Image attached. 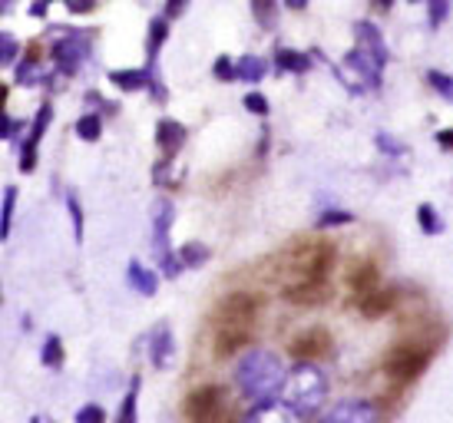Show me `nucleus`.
Instances as JSON below:
<instances>
[{
	"mask_svg": "<svg viewBox=\"0 0 453 423\" xmlns=\"http://www.w3.org/2000/svg\"><path fill=\"white\" fill-rule=\"evenodd\" d=\"M152 70H113L110 73V83H116L119 89H129V93H136L142 87H152Z\"/></svg>",
	"mask_w": 453,
	"mask_h": 423,
	"instance_id": "412c9836",
	"label": "nucleus"
},
{
	"mask_svg": "<svg viewBox=\"0 0 453 423\" xmlns=\"http://www.w3.org/2000/svg\"><path fill=\"white\" fill-rule=\"evenodd\" d=\"M262 311V301L249 291H232L215 308V327H252V321Z\"/></svg>",
	"mask_w": 453,
	"mask_h": 423,
	"instance_id": "423d86ee",
	"label": "nucleus"
},
{
	"mask_svg": "<svg viewBox=\"0 0 453 423\" xmlns=\"http://www.w3.org/2000/svg\"><path fill=\"white\" fill-rule=\"evenodd\" d=\"M447 17H450V4H447V0H430V4H427V24L437 30Z\"/></svg>",
	"mask_w": 453,
	"mask_h": 423,
	"instance_id": "c9c22d12",
	"label": "nucleus"
},
{
	"mask_svg": "<svg viewBox=\"0 0 453 423\" xmlns=\"http://www.w3.org/2000/svg\"><path fill=\"white\" fill-rule=\"evenodd\" d=\"M17 53H20V43H17L11 34H0V63H4V66H13Z\"/></svg>",
	"mask_w": 453,
	"mask_h": 423,
	"instance_id": "e433bc0d",
	"label": "nucleus"
},
{
	"mask_svg": "<svg viewBox=\"0 0 453 423\" xmlns=\"http://www.w3.org/2000/svg\"><path fill=\"white\" fill-rule=\"evenodd\" d=\"M275 4H272V0H255L252 4V13H255V20H258V24H265V27H272L275 24Z\"/></svg>",
	"mask_w": 453,
	"mask_h": 423,
	"instance_id": "4c0bfd02",
	"label": "nucleus"
},
{
	"mask_svg": "<svg viewBox=\"0 0 453 423\" xmlns=\"http://www.w3.org/2000/svg\"><path fill=\"white\" fill-rule=\"evenodd\" d=\"M430 354H434V348H427V344H397V348L388 350L384 371L394 381H414L417 373L430 364Z\"/></svg>",
	"mask_w": 453,
	"mask_h": 423,
	"instance_id": "0eeeda50",
	"label": "nucleus"
},
{
	"mask_svg": "<svg viewBox=\"0 0 453 423\" xmlns=\"http://www.w3.org/2000/svg\"><path fill=\"white\" fill-rule=\"evenodd\" d=\"M40 361L47 364V367H60V364H64V341H60V335H50L43 341Z\"/></svg>",
	"mask_w": 453,
	"mask_h": 423,
	"instance_id": "c756f323",
	"label": "nucleus"
},
{
	"mask_svg": "<svg viewBox=\"0 0 453 423\" xmlns=\"http://www.w3.org/2000/svg\"><path fill=\"white\" fill-rule=\"evenodd\" d=\"M378 281H380V274H378V268H374V262H361L348 272V288H351L357 298L378 291Z\"/></svg>",
	"mask_w": 453,
	"mask_h": 423,
	"instance_id": "f3484780",
	"label": "nucleus"
},
{
	"mask_svg": "<svg viewBox=\"0 0 453 423\" xmlns=\"http://www.w3.org/2000/svg\"><path fill=\"white\" fill-rule=\"evenodd\" d=\"M334 73L344 87L351 89V93H367V89H380V80H384V66L365 57V53L354 47L341 66H334Z\"/></svg>",
	"mask_w": 453,
	"mask_h": 423,
	"instance_id": "7ed1b4c3",
	"label": "nucleus"
},
{
	"mask_svg": "<svg viewBox=\"0 0 453 423\" xmlns=\"http://www.w3.org/2000/svg\"><path fill=\"white\" fill-rule=\"evenodd\" d=\"M417 225H420V232H427V235H441V232H443L441 212L434 209L430 202H424V205H417Z\"/></svg>",
	"mask_w": 453,
	"mask_h": 423,
	"instance_id": "393cba45",
	"label": "nucleus"
},
{
	"mask_svg": "<svg viewBox=\"0 0 453 423\" xmlns=\"http://www.w3.org/2000/svg\"><path fill=\"white\" fill-rule=\"evenodd\" d=\"M275 63H278V70H288V73H308L311 57L302 50H291V47H278Z\"/></svg>",
	"mask_w": 453,
	"mask_h": 423,
	"instance_id": "5701e85b",
	"label": "nucleus"
},
{
	"mask_svg": "<svg viewBox=\"0 0 453 423\" xmlns=\"http://www.w3.org/2000/svg\"><path fill=\"white\" fill-rule=\"evenodd\" d=\"M212 73L219 76V80H228V83L239 80V76H235V60H232V57H219L212 66Z\"/></svg>",
	"mask_w": 453,
	"mask_h": 423,
	"instance_id": "ea45409f",
	"label": "nucleus"
},
{
	"mask_svg": "<svg viewBox=\"0 0 453 423\" xmlns=\"http://www.w3.org/2000/svg\"><path fill=\"white\" fill-rule=\"evenodd\" d=\"M173 219H176V205L169 199H156L152 202V251H156V258L165 262V258H173L176 251L169 245V232H173Z\"/></svg>",
	"mask_w": 453,
	"mask_h": 423,
	"instance_id": "1a4fd4ad",
	"label": "nucleus"
},
{
	"mask_svg": "<svg viewBox=\"0 0 453 423\" xmlns=\"http://www.w3.org/2000/svg\"><path fill=\"white\" fill-rule=\"evenodd\" d=\"M93 47V30H66L64 37L53 40V66L60 73H80Z\"/></svg>",
	"mask_w": 453,
	"mask_h": 423,
	"instance_id": "20e7f679",
	"label": "nucleus"
},
{
	"mask_svg": "<svg viewBox=\"0 0 453 423\" xmlns=\"http://www.w3.org/2000/svg\"><path fill=\"white\" fill-rule=\"evenodd\" d=\"M139 387H142V381H139V377H133V384H129L127 397H123V404H119V413H116V423H136Z\"/></svg>",
	"mask_w": 453,
	"mask_h": 423,
	"instance_id": "a878e982",
	"label": "nucleus"
},
{
	"mask_svg": "<svg viewBox=\"0 0 453 423\" xmlns=\"http://www.w3.org/2000/svg\"><path fill=\"white\" fill-rule=\"evenodd\" d=\"M427 83L434 87V93H441L443 100H453V76L443 70H427Z\"/></svg>",
	"mask_w": 453,
	"mask_h": 423,
	"instance_id": "473e14b6",
	"label": "nucleus"
},
{
	"mask_svg": "<svg viewBox=\"0 0 453 423\" xmlns=\"http://www.w3.org/2000/svg\"><path fill=\"white\" fill-rule=\"evenodd\" d=\"M30 13H34V17H43V13H47V4H43V0H40V4H34V11H30Z\"/></svg>",
	"mask_w": 453,
	"mask_h": 423,
	"instance_id": "49530a36",
	"label": "nucleus"
},
{
	"mask_svg": "<svg viewBox=\"0 0 453 423\" xmlns=\"http://www.w3.org/2000/svg\"><path fill=\"white\" fill-rule=\"evenodd\" d=\"M76 136L87 139V142H96V139L103 136V119L96 116V112H83L80 119H76Z\"/></svg>",
	"mask_w": 453,
	"mask_h": 423,
	"instance_id": "cd10ccee",
	"label": "nucleus"
},
{
	"mask_svg": "<svg viewBox=\"0 0 453 423\" xmlns=\"http://www.w3.org/2000/svg\"><path fill=\"white\" fill-rule=\"evenodd\" d=\"M285 298L295 301V304H318V301L327 298V285H318V281H291V285H285Z\"/></svg>",
	"mask_w": 453,
	"mask_h": 423,
	"instance_id": "aec40b11",
	"label": "nucleus"
},
{
	"mask_svg": "<svg viewBox=\"0 0 453 423\" xmlns=\"http://www.w3.org/2000/svg\"><path fill=\"white\" fill-rule=\"evenodd\" d=\"M242 106L249 112H255V116H268V100H265V93H258V89H252V93H245V100H242Z\"/></svg>",
	"mask_w": 453,
	"mask_h": 423,
	"instance_id": "58836bf2",
	"label": "nucleus"
},
{
	"mask_svg": "<svg viewBox=\"0 0 453 423\" xmlns=\"http://www.w3.org/2000/svg\"><path fill=\"white\" fill-rule=\"evenodd\" d=\"M327 348H331V337H327L321 327H308V331H302V335L291 341L288 350L298 358V361H315V358H321Z\"/></svg>",
	"mask_w": 453,
	"mask_h": 423,
	"instance_id": "f8f14e48",
	"label": "nucleus"
},
{
	"mask_svg": "<svg viewBox=\"0 0 453 423\" xmlns=\"http://www.w3.org/2000/svg\"><path fill=\"white\" fill-rule=\"evenodd\" d=\"M394 304H397V295L388 291V288H378V291H371V295H365V298L357 301V308H361L365 318H384Z\"/></svg>",
	"mask_w": 453,
	"mask_h": 423,
	"instance_id": "6ab92c4d",
	"label": "nucleus"
},
{
	"mask_svg": "<svg viewBox=\"0 0 453 423\" xmlns=\"http://www.w3.org/2000/svg\"><path fill=\"white\" fill-rule=\"evenodd\" d=\"M50 119H53V106L43 103L37 110V116H34V123H30L24 150H20V173H34V165H37V146H40V139H43V133H47Z\"/></svg>",
	"mask_w": 453,
	"mask_h": 423,
	"instance_id": "9d476101",
	"label": "nucleus"
},
{
	"mask_svg": "<svg viewBox=\"0 0 453 423\" xmlns=\"http://www.w3.org/2000/svg\"><path fill=\"white\" fill-rule=\"evenodd\" d=\"M378 150L388 152V156H407V146L397 142V139H390L388 133H378Z\"/></svg>",
	"mask_w": 453,
	"mask_h": 423,
	"instance_id": "a19ab883",
	"label": "nucleus"
},
{
	"mask_svg": "<svg viewBox=\"0 0 453 423\" xmlns=\"http://www.w3.org/2000/svg\"><path fill=\"white\" fill-rule=\"evenodd\" d=\"M437 146L453 152V129H441V133H437Z\"/></svg>",
	"mask_w": 453,
	"mask_h": 423,
	"instance_id": "a18cd8bd",
	"label": "nucleus"
},
{
	"mask_svg": "<svg viewBox=\"0 0 453 423\" xmlns=\"http://www.w3.org/2000/svg\"><path fill=\"white\" fill-rule=\"evenodd\" d=\"M186 11V4H182V0H169V7H165V20H173V17H179V13Z\"/></svg>",
	"mask_w": 453,
	"mask_h": 423,
	"instance_id": "c03bdc74",
	"label": "nucleus"
},
{
	"mask_svg": "<svg viewBox=\"0 0 453 423\" xmlns=\"http://www.w3.org/2000/svg\"><path fill=\"white\" fill-rule=\"evenodd\" d=\"M318 423H378V404L365 397L338 400L318 417Z\"/></svg>",
	"mask_w": 453,
	"mask_h": 423,
	"instance_id": "6e6552de",
	"label": "nucleus"
},
{
	"mask_svg": "<svg viewBox=\"0 0 453 423\" xmlns=\"http://www.w3.org/2000/svg\"><path fill=\"white\" fill-rule=\"evenodd\" d=\"M242 423H302V417L285 407L281 400H272V404H258L252 411L245 413V420Z\"/></svg>",
	"mask_w": 453,
	"mask_h": 423,
	"instance_id": "dca6fc26",
	"label": "nucleus"
},
{
	"mask_svg": "<svg viewBox=\"0 0 453 423\" xmlns=\"http://www.w3.org/2000/svg\"><path fill=\"white\" fill-rule=\"evenodd\" d=\"M76 423H106V411H103L100 404H83L80 411L73 413Z\"/></svg>",
	"mask_w": 453,
	"mask_h": 423,
	"instance_id": "f704fd0d",
	"label": "nucleus"
},
{
	"mask_svg": "<svg viewBox=\"0 0 453 423\" xmlns=\"http://www.w3.org/2000/svg\"><path fill=\"white\" fill-rule=\"evenodd\" d=\"M348 222H354V215L348 209H327L315 219L318 228H331V225H348Z\"/></svg>",
	"mask_w": 453,
	"mask_h": 423,
	"instance_id": "72a5a7b5",
	"label": "nucleus"
},
{
	"mask_svg": "<svg viewBox=\"0 0 453 423\" xmlns=\"http://www.w3.org/2000/svg\"><path fill=\"white\" fill-rule=\"evenodd\" d=\"M182 142H186V126L182 123H176V119H159L156 123V146L163 150V162L176 159Z\"/></svg>",
	"mask_w": 453,
	"mask_h": 423,
	"instance_id": "2eb2a0df",
	"label": "nucleus"
},
{
	"mask_svg": "<svg viewBox=\"0 0 453 423\" xmlns=\"http://www.w3.org/2000/svg\"><path fill=\"white\" fill-rule=\"evenodd\" d=\"M265 73H268V63L262 57H255V53H245L235 63V76H239L242 83H262Z\"/></svg>",
	"mask_w": 453,
	"mask_h": 423,
	"instance_id": "4be33fe9",
	"label": "nucleus"
},
{
	"mask_svg": "<svg viewBox=\"0 0 453 423\" xmlns=\"http://www.w3.org/2000/svg\"><path fill=\"white\" fill-rule=\"evenodd\" d=\"M176 255H179V262L186 265V268H199L202 262H209V249H205L202 242H186Z\"/></svg>",
	"mask_w": 453,
	"mask_h": 423,
	"instance_id": "c85d7f7f",
	"label": "nucleus"
},
{
	"mask_svg": "<svg viewBox=\"0 0 453 423\" xmlns=\"http://www.w3.org/2000/svg\"><path fill=\"white\" fill-rule=\"evenodd\" d=\"M93 7H96V0H70V4H66L70 13H89Z\"/></svg>",
	"mask_w": 453,
	"mask_h": 423,
	"instance_id": "37998d69",
	"label": "nucleus"
},
{
	"mask_svg": "<svg viewBox=\"0 0 453 423\" xmlns=\"http://www.w3.org/2000/svg\"><path fill=\"white\" fill-rule=\"evenodd\" d=\"M43 80H47V66L37 57H24V63L17 66V83L20 87H37Z\"/></svg>",
	"mask_w": 453,
	"mask_h": 423,
	"instance_id": "b1692460",
	"label": "nucleus"
},
{
	"mask_svg": "<svg viewBox=\"0 0 453 423\" xmlns=\"http://www.w3.org/2000/svg\"><path fill=\"white\" fill-rule=\"evenodd\" d=\"M165 37H169V20L165 17H156L150 24V40H146V53H150V63L156 60V53L163 50Z\"/></svg>",
	"mask_w": 453,
	"mask_h": 423,
	"instance_id": "bb28decb",
	"label": "nucleus"
},
{
	"mask_svg": "<svg viewBox=\"0 0 453 423\" xmlns=\"http://www.w3.org/2000/svg\"><path fill=\"white\" fill-rule=\"evenodd\" d=\"M13 205H17V188L4 186V209H0V235H4V238H11Z\"/></svg>",
	"mask_w": 453,
	"mask_h": 423,
	"instance_id": "2f4dec72",
	"label": "nucleus"
},
{
	"mask_svg": "<svg viewBox=\"0 0 453 423\" xmlns=\"http://www.w3.org/2000/svg\"><path fill=\"white\" fill-rule=\"evenodd\" d=\"M30 423H57V420H43V417H34Z\"/></svg>",
	"mask_w": 453,
	"mask_h": 423,
	"instance_id": "de8ad7c7",
	"label": "nucleus"
},
{
	"mask_svg": "<svg viewBox=\"0 0 453 423\" xmlns=\"http://www.w3.org/2000/svg\"><path fill=\"white\" fill-rule=\"evenodd\" d=\"M222 417H226V390L219 384H202L186 397L189 423H222Z\"/></svg>",
	"mask_w": 453,
	"mask_h": 423,
	"instance_id": "39448f33",
	"label": "nucleus"
},
{
	"mask_svg": "<svg viewBox=\"0 0 453 423\" xmlns=\"http://www.w3.org/2000/svg\"><path fill=\"white\" fill-rule=\"evenodd\" d=\"M252 341V327H215V354L219 358H232V354H245Z\"/></svg>",
	"mask_w": 453,
	"mask_h": 423,
	"instance_id": "ddd939ff",
	"label": "nucleus"
},
{
	"mask_svg": "<svg viewBox=\"0 0 453 423\" xmlns=\"http://www.w3.org/2000/svg\"><path fill=\"white\" fill-rule=\"evenodd\" d=\"M66 212H70V225H73V242H83V205L76 192H66Z\"/></svg>",
	"mask_w": 453,
	"mask_h": 423,
	"instance_id": "7c9ffc66",
	"label": "nucleus"
},
{
	"mask_svg": "<svg viewBox=\"0 0 453 423\" xmlns=\"http://www.w3.org/2000/svg\"><path fill=\"white\" fill-rule=\"evenodd\" d=\"M127 281H129V288H136L142 298H152L156 288H159V272H156V268H146L142 262H129Z\"/></svg>",
	"mask_w": 453,
	"mask_h": 423,
	"instance_id": "a211bd4d",
	"label": "nucleus"
},
{
	"mask_svg": "<svg viewBox=\"0 0 453 423\" xmlns=\"http://www.w3.org/2000/svg\"><path fill=\"white\" fill-rule=\"evenodd\" d=\"M285 364L275 350L268 348H249L235 361V384H239V394L245 400H252L255 407L258 404H272L275 397H281V387H285Z\"/></svg>",
	"mask_w": 453,
	"mask_h": 423,
	"instance_id": "f257e3e1",
	"label": "nucleus"
},
{
	"mask_svg": "<svg viewBox=\"0 0 453 423\" xmlns=\"http://www.w3.org/2000/svg\"><path fill=\"white\" fill-rule=\"evenodd\" d=\"M354 37H357L354 47L365 53V57H371L378 66H388L390 50H388V43H384V37H380L378 24H371V20H357V24H354Z\"/></svg>",
	"mask_w": 453,
	"mask_h": 423,
	"instance_id": "9b49d317",
	"label": "nucleus"
},
{
	"mask_svg": "<svg viewBox=\"0 0 453 423\" xmlns=\"http://www.w3.org/2000/svg\"><path fill=\"white\" fill-rule=\"evenodd\" d=\"M327 373L318 367L315 361H298L295 367H288V377H285V387H281V404L291 407L298 417H308L315 413L327 397Z\"/></svg>",
	"mask_w": 453,
	"mask_h": 423,
	"instance_id": "f03ea898",
	"label": "nucleus"
},
{
	"mask_svg": "<svg viewBox=\"0 0 453 423\" xmlns=\"http://www.w3.org/2000/svg\"><path fill=\"white\" fill-rule=\"evenodd\" d=\"M176 358V337H173V327L169 324H156L150 335V361L156 367H169Z\"/></svg>",
	"mask_w": 453,
	"mask_h": 423,
	"instance_id": "4468645a",
	"label": "nucleus"
},
{
	"mask_svg": "<svg viewBox=\"0 0 453 423\" xmlns=\"http://www.w3.org/2000/svg\"><path fill=\"white\" fill-rule=\"evenodd\" d=\"M17 129H24V123H17L11 112H4V129H0V136L13 139V133H17Z\"/></svg>",
	"mask_w": 453,
	"mask_h": 423,
	"instance_id": "79ce46f5",
	"label": "nucleus"
}]
</instances>
